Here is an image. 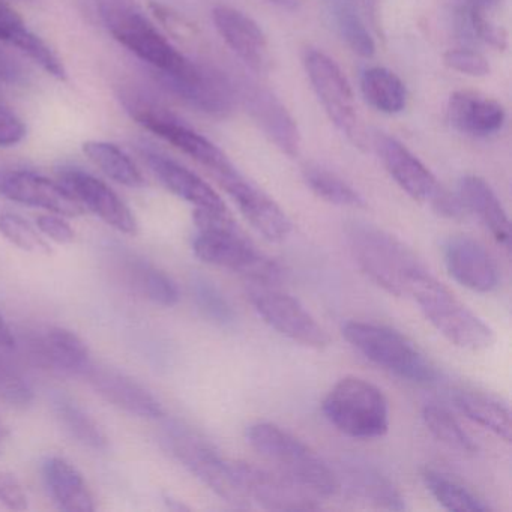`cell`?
<instances>
[{
  "label": "cell",
  "mask_w": 512,
  "mask_h": 512,
  "mask_svg": "<svg viewBox=\"0 0 512 512\" xmlns=\"http://www.w3.org/2000/svg\"><path fill=\"white\" fill-rule=\"evenodd\" d=\"M194 223L199 232L193 251L203 263L236 272L250 283L274 286L283 277L280 265L238 232L229 212L215 214L196 209Z\"/></svg>",
  "instance_id": "cell-1"
},
{
  "label": "cell",
  "mask_w": 512,
  "mask_h": 512,
  "mask_svg": "<svg viewBox=\"0 0 512 512\" xmlns=\"http://www.w3.org/2000/svg\"><path fill=\"white\" fill-rule=\"evenodd\" d=\"M247 440L280 475L286 476L317 499L332 497L340 490L337 475L310 446L271 422L247 428Z\"/></svg>",
  "instance_id": "cell-2"
},
{
  "label": "cell",
  "mask_w": 512,
  "mask_h": 512,
  "mask_svg": "<svg viewBox=\"0 0 512 512\" xmlns=\"http://www.w3.org/2000/svg\"><path fill=\"white\" fill-rule=\"evenodd\" d=\"M346 239L361 271L391 295H407L413 275L425 268L404 242L374 224H347Z\"/></svg>",
  "instance_id": "cell-3"
},
{
  "label": "cell",
  "mask_w": 512,
  "mask_h": 512,
  "mask_svg": "<svg viewBox=\"0 0 512 512\" xmlns=\"http://www.w3.org/2000/svg\"><path fill=\"white\" fill-rule=\"evenodd\" d=\"M407 295L415 299L425 319L454 346L481 352L494 343L493 329L427 269L413 275Z\"/></svg>",
  "instance_id": "cell-4"
},
{
  "label": "cell",
  "mask_w": 512,
  "mask_h": 512,
  "mask_svg": "<svg viewBox=\"0 0 512 512\" xmlns=\"http://www.w3.org/2000/svg\"><path fill=\"white\" fill-rule=\"evenodd\" d=\"M341 332L350 346L368 361L406 382L433 385L439 379L436 365L409 338L394 329L350 320L344 323Z\"/></svg>",
  "instance_id": "cell-5"
},
{
  "label": "cell",
  "mask_w": 512,
  "mask_h": 512,
  "mask_svg": "<svg viewBox=\"0 0 512 512\" xmlns=\"http://www.w3.org/2000/svg\"><path fill=\"white\" fill-rule=\"evenodd\" d=\"M121 103L125 107V112L140 127L151 131L164 142L170 143L206 169L211 170L215 178L235 170V166L230 163L227 155L211 140L197 133L190 125L185 124L178 116L173 115L166 107L161 106L139 89H124L121 92Z\"/></svg>",
  "instance_id": "cell-6"
},
{
  "label": "cell",
  "mask_w": 512,
  "mask_h": 512,
  "mask_svg": "<svg viewBox=\"0 0 512 512\" xmlns=\"http://www.w3.org/2000/svg\"><path fill=\"white\" fill-rule=\"evenodd\" d=\"M101 19L118 43L151 65L157 74L181 73L188 59L149 22L131 0H100Z\"/></svg>",
  "instance_id": "cell-7"
},
{
  "label": "cell",
  "mask_w": 512,
  "mask_h": 512,
  "mask_svg": "<svg viewBox=\"0 0 512 512\" xmlns=\"http://www.w3.org/2000/svg\"><path fill=\"white\" fill-rule=\"evenodd\" d=\"M322 409L338 431L353 439H377L388 433V401L376 385L361 377L338 380Z\"/></svg>",
  "instance_id": "cell-8"
},
{
  "label": "cell",
  "mask_w": 512,
  "mask_h": 512,
  "mask_svg": "<svg viewBox=\"0 0 512 512\" xmlns=\"http://www.w3.org/2000/svg\"><path fill=\"white\" fill-rule=\"evenodd\" d=\"M163 442L167 451L209 490L239 508L248 506L236 481L232 461H227L208 440L176 424L167 428Z\"/></svg>",
  "instance_id": "cell-9"
},
{
  "label": "cell",
  "mask_w": 512,
  "mask_h": 512,
  "mask_svg": "<svg viewBox=\"0 0 512 512\" xmlns=\"http://www.w3.org/2000/svg\"><path fill=\"white\" fill-rule=\"evenodd\" d=\"M304 65L311 86L332 124L356 148H367V134L356 112L355 95L340 65L316 49L305 52Z\"/></svg>",
  "instance_id": "cell-10"
},
{
  "label": "cell",
  "mask_w": 512,
  "mask_h": 512,
  "mask_svg": "<svg viewBox=\"0 0 512 512\" xmlns=\"http://www.w3.org/2000/svg\"><path fill=\"white\" fill-rule=\"evenodd\" d=\"M247 295L263 322L278 334L310 349L329 346L328 332L298 299L269 284L250 283Z\"/></svg>",
  "instance_id": "cell-11"
},
{
  "label": "cell",
  "mask_w": 512,
  "mask_h": 512,
  "mask_svg": "<svg viewBox=\"0 0 512 512\" xmlns=\"http://www.w3.org/2000/svg\"><path fill=\"white\" fill-rule=\"evenodd\" d=\"M157 79L167 91L205 115L226 118L232 113L233 82L214 68L190 61L181 73L157 74Z\"/></svg>",
  "instance_id": "cell-12"
},
{
  "label": "cell",
  "mask_w": 512,
  "mask_h": 512,
  "mask_svg": "<svg viewBox=\"0 0 512 512\" xmlns=\"http://www.w3.org/2000/svg\"><path fill=\"white\" fill-rule=\"evenodd\" d=\"M236 481L248 505L256 503L271 511H310L319 508V499L280 473L269 472L251 463L232 461Z\"/></svg>",
  "instance_id": "cell-13"
},
{
  "label": "cell",
  "mask_w": 512,
  "mask_h": 512,
  "mask_svg": "<svg viewBox=\"0 0 512 512\" xmlns=\"http://www.w3.org/2000/svg\"><path fill=\"white\" fill-rule=\"evenodd\" d=\"M59 181L83 208L97 215L107 226L124 235H137L139 226L136 217L109 185L74 167L62 169Z\"/></svg>",
  "instance_id": "cell-14"
},
{
  "label": "cell",
  "mask_w": 512,
  "mask_h": 512,
  "mask_svg": "<svg viewBox=\"0 0 512 512\" xmlns=\"http://www.w3.org/2000/svg\"><path fill=\"white\" fill-rule=\"evenodd\" d=\"M235 97H239L248 115L259 125L265 136L289 157H296L301 146L298 125L287 112L284 104L263 86L250 80L235 85Z\"/></svg>",
  "instance_id": "cell-15"
},
{
  "label": "cell",
  "mask_w": 512,
  "mask_h": 512,
  "mask_svg": "<svg viewBox=\"0 0 512 512\" xmlns=\"http://www.w3.org/2000/svg\"><path fill=\"white\" fill-rule=\"evenodd\" d=\"M238 206L245 220L271 242H281L292 232V221L286 212L256 185L248 182L238 170L217 178Z\"/></svg>",
  "instance_id": "cell-16"
},
{
  "label": "cell",
  "mask_w": 512,
  "mask_h": 512,
  "mask_svg": "<svg viewBox=\"0 0 512 512\" xmlns=\"http://www.w3.org/2000/svg\"><path fill=\"white\" fill-rule=\"evenodd\" d=\"M0 196L62 217L74 218L85 214V208L62 187L61 182L50 181L28 170L0 172Z\"/></svg>",
  "instance_id": "cell-17"
},
{
  "label": "cell",
  "mask_w": 512,
  "mask_h": 512,
  "mask_svg": "<svg viewBox=\"0 0 512 512\" xmlns=\"http://www.w3.org/2000/svg\"><path fill=\"white\" fill-rule=\"evenodd\" d=\"M374 142L383 166L398 187L416 202L427 203L434 209L445 193V188L437 182L436 176L394 137L379 133Z\"/></svg>",
  "instance_id": "cell-18"
},
{
  "label": "cell",
  "mask_w": 512,
  "mask_h": 512,
  "mask_svg": "<svg viewBox=\"0 0 512 512\" xmlns=\"http://www.w3.org/2000/svg\"><path fill=\"white\" fill-rule=\"evenodd\" d=\"M443 260L449 275L460 286L478 293L499 287V268L487 248L466 235H455L443 244Z\"/></svg>",
  "instance_id": "cell-19"
},
{
  "label": "cell",
  "mask_w": 512,
  "mask_h": 512,
  "mask_svg": "<svg viewBox=\"0 0 512 512\" xmlns=\"http://www.w3.org/2000/svg\"><path fill=\"white\" fill-rule=\"evenodd\" d=\"M212 20L224 43L250 70L256 73L269 70L268 38L250 16L236 8L218 5L212 11Z\"/></svg>",
  "instance_id": "cell-20"
},
{
  "label": "cell",
  "mask_w": 512,
  "mask_h": 512,
  "mask_svg": "<svg viewBox=\"0 0 512 512\" xmlns=\"http://www.w3.org/2000/svg\"><path fill=\"white\" fill-rule=\"evenodd\" d=\"M82 377L104 400L130 415L145 419H158L164 415L160 401L148 389L115 368L100 367L92 362Z\"/></svg>",
  "instance_id": "cell-21"
},
{
  "label": "cell",
  "mask_w": 512,
  "mask_h": 512,
  "mask_svg": "<svg viewBox=\"0 0 512 512\" xmlns=\"http://www.w3.org/2000/svg\"><path fill=\"white\" fill-rule=\"evenodd\" d=\"M335 475L338 487L344 485V488L361 502L389 511L406 509L403 494L394 481L368 461L346 458L338 464Z\"/></svg>",
  "instance_id": "cell-22"
},
{
  "label": "cell",
  "mask_w": 512,
  "mask_h": 512,
  "mask_svg": "<svg viewBox=\"0 0 512 512\" xmlns=\"http://www.w3.org/2000/svg\"><path fill=\"white\" fill-rule=\"evenodd\" d=\"M142 155L158 181L179 199L191 203L200 211L215 212V214L229 212L223 199L212 190L211 185L206 184L200 176L188 170L187 167L151 149H145Z\"/></svg>",
  "instance_id": "cell-23"
},
{
  "label": "cell",
  "mask_w": 512,
  "mask_h": 512,
  "mask_svg": "<svg viewBox=\"0 0 512 512\" xmlns=\"http://www.w3.org/2000/svg\"><path fill=\"white\" fill-rule=\"evenodd\" d=\"M448 119L460 133L488 137L499 133L506 121L502 104L473 91H458L449 97Z\"/></svg>",
  "instance_id": "cell-24"
},
{
  "label": "cell",
  "mask_w": 512,
  "mask_h": 512,
  "mask_svg": "<svg viewBox=\"0 0 512 512\" xmlns=\"http://www.w3.org/2000/svg\"><path fill=\"white\" fill-rule=\"evenodd\" d=\"M34 358L46 367L82 377L92 364L85 341L64 328H49L31 340Z\"/></svg>",
  "instance_id": "cell-25"
},
{
  "label": "cell",
  "mask_w": 512,
  "mask_h": 512,
  "mask_svg": "<svg viewBox=\"0 0 512 512\" xmlns=\"http://www.w3.org/2000/svg\"><path fill=\"white\" fill-rule=\"evenodd\" d=\"M457 196L464 211L475 215L505 250H511V223L493 188L479 176L466 175L458 182Z\"/></svg>",
  "instance_id": "cell-26"
},
{
  "label": "cell",
  "mask_w": 512,
  "mask_h": 512,
  "mask_svg": "<svg viewBox=\"0 0 512 512\" xmlns=\"http://www.w3.org/2000/svg\"><path fill=\"white\" fill-rule=\"evenodd\" d=\"M0 41L25 53L55 79H67V70L58 55L26 26L22 16L5 0H0Z\"/></svg>",
  "instance_id": "cell-27"
},
{
  "label": "cell",
  "mask_w": 512,
  "mask_h": 512,
  "mask_svg": "<svg viewBox=\"0 0 512 512\" xmlns=\"http://www.w3.org/2000/svg\"><path fill=\"white\" fill-rule=\"evenodd\" d=\"M43 478L50 497L62 511H95L94 497L85 478L64 458H47L43 464Z\"/></svg>",
  "instance_id": "cell-28"
},
{
  "label": "cell",
  "mask_w": 512,
  "mask_h": 512,
  "mask_svg": "<svg viewBox=\"0 0 512 512\" xmlns=\"http://www.w3.org/2000/svg\"><path fill=\"white\" fill-rule=\"evenodd\" d=\"M452 403L470 421L490 430L509 442L512 436L511 412L505 404L482 392L457 389L452 392Z\"/></svg>",
  "instance_id": "cell-29"
},
{
  "label": "cell",
  "mask_w": 512,
  "mask_h": 512,
  "mask_svg": "<svg viewBox=\"0 0 512 512\" xmlns=\"http://www.w3.org/2000/svg\"><path fill=\"white\" fill-rule=\"evenodd\" d=\"M365 101L377 112L397 115L407 106V89L400 77L383 67L368 68L361 77Z\"/></svg>",
  "instance_id": "cell-30"
},
{
  "label": "cell",
  "mask_w": 512,
  "mask_h": 512,
  "mask_svg": "<svg viewBox=\"0 0 512 512\" xmlns=\"http://www.w3.org/2000/svg\"><path fill=\"white\" fill-rule=\"evenodd\" d=\"M124 266L128 284L136 289L143 298L161 307H173L179 302V289L175 281L143 259L130 257Z\"/></svg>",
  "instance_id": "cell-31"
},
{
  "label": "cell",
  "mask_w": 512,
  "mask_h": 512,
  "mask_svg": "<svg viewBox=\"0 0 512 512\" xmlns=\"http://www.w3.org/2000/svg\"><path fill=\"white\" fill-rule=\"evenodd\" d=\"M422 481L431 496L439 505L448 511L455 512H490L491 508L484 499L473 493L472 490L461 484L457 479L439 470H422Z\"/></svg>",
  "instance_id": "cell-32"
},
{
  "label": "cell",
  "mask_w": 512,
  "mask_h": 512,
  "mask_svg": "<svg viewBox=\"0 0 512 512\" xmlns=\"http://www.w3.org/2000/svg\"><path fill=\"white\" fill-rule=\"evenodd\" d=\"M86 157L113 181L130 188L145 187V178L130 157L116 145L107 142L83 143Z\"/></svg>",
  "instance_id": "cell-33"
},
{
  "label": "cell",
  "mask_w": 512,
  "mask_h": 512,
  "mask_svg": "<svg viewBox=\"0 0 512 512\" xmlns=\"http://www.w3.org/2000/svg\"><path fill=\"white\" fill-rule=\"evenodd\" d=\"M53 407L65 430L77 439V442L95 451L107 448V439L103 431L76 401L67 395L58 394L53 398Z\"/></svg>",
  "instance_id": "cell-34"
},
{
  "label": "cell",
  "mask_w": 512,
  "mask_h": 512,
  "mask_svg": "<svg viewBox=\"0 0 512 512\" xmlns=\"http://www.w3.org/2000/svg\"><path fill=\"white\" fill-rule=\"evenodd\" d=\"M305 184L320 199L341 208H364L365 200L352 185L331 170L320 166H310L304 169Z\"/></svg>",
  "instance_id": "cell-35"
},
{
  "label": "cell",
  "mask_w": 512,
  "mask_h": 512,
  "mask_svg": "<svg viewBox=\"0 0 512 512\" xmlns=\"http://www.w3.org/2000/svg\"><path fill=\"white\" fill-rule=\"evenodd\" d=\"M422 419L427 430L448 448L467 455L478 452V446L472 437L445 407L427 404L422 410Z\"/></svg>",
  "instance_id": "cell-36"
},
{
  "label": "cell",
  "mask_w": 512,
  "mask_h": 512,
  "mask_svg": "<svg viewBox=\"0 0 512 512\" xmlns=\"http://www.w3.org/2000/svg\"><path fill=\"white\" fill-rule=\"evenodd\" d=\"M193 298L200 313L214 325L227 328L235 323L236 314L229 299L208 278H194Z\"/></svg>",
  "instance_id": "cell-37"
},
{
  "label": "cell",
  "mask_w": 512,
  "mask_h": 512,
  "mask_svg": "<svg viewBox=\"0 0 512 512\" xmlns=\"http://www.w3.org/2000/svg\"><path fill=\"white\" fill-rule=\"evenodd\" d=\"M334 16L338 34L343 38L344 43L350 47V50L361 58H373L374 53H376V44H374L373 37H371L361 17L356 13L355 8L352 5L340 2L335 7Z\"/></svg>",
  "instance_id": "cell-38"
},
{
  "label": "cell",
  "mask_w": 512,
  "mask_h": 512,
  "mask_svg": "<svg viewBox=\"0 0 512 512\" xmlns=\"http://www.w3.org/2000/svg\"><path fill=\"white\" fill-rule=\"evenodd\" d=\"M0 235L28 253L41 254V256L52 254V248L47 244L46 239L19 215L10 214V212L0 214Z\"/></svg>",
  "instance_id": "cell-39"
},
{
  "label": "cell",
  "mask_w": 512,
  "mask_h": 512,
  "mask_svg": "<svg viewBox=\"0 0 512 512\" xmlns=\"http://www.w3.org/2000/svg\"><path fill=\"white\" fill-rule=\"evenodd\" d=\"M0 398L17 407L29 406L34 400L31 386L4 362H0Z\"/></svg>",
  "instance_id": "cell-40"
},
{
  "label": "cell",
  "mask_w": 512,
  "mask_h": 512,
  "mask_svg": "<svg viewBox=\"0 0 512 512\" xmlns=\"http://www.w3.org/2000/svg\"><path fill=\"white\" fill-rule=\"evenodd\" d=\"M446 67L457 73L472 77H485L490 74V64L481 53L470 49H451L443 55Z\"/></svg>",
  "instance_id": "cell-41"
},
{
  "label": "cell",
  "mask_w": 512,
  "mask_h": 512,
  "mask_svg": "<svg viewBox=\"0 0 512 512\" xmlns=\"http://www.w3.org/2000/svg\"><path fill=\"white\" fill-rule=\"evenodd\" d=\"M470 28L475 32L479 40L484 41L488 46L503 52L508 47V34L502 26L494 25L481 8L469 7Z\"/></svg>",
  "instance_id": "cell-42"
},
{
  "label": "cell",
  "mask_w": 512,
  "mask_h": 512,
  "mask_svg": "<svg viewBox=\"0 0 512 512\" xmlns=\"http://www.w3.org/2000/svg\"><path fill=\"white\" fill-rule=\"evenodd\" d=\"M0 503L11 511H26L29 508L28 494L14 473L0 472Z\"/></svg>",
  "instance_id": "cell-43"
},
{
  "label": "cell",
  "mask_w": 512,
  "mask_h": 512,
  "mask_svg": "<svg viewBox=\"0 0 512 512\" xmlns=\"http://www.w3.org/2000/svg\"><path fill=\"white\" fill-rule=\"evenodd\" d=\"M37 226L40 232L56 244H73L76 232L73 227L64 220L62 215L49 214L37 218Z\"/></svg>",
  "instance_id": "cell-44"
},
{
  "label": "cell",
  "mask_w": 512,
  "mask_h": 512,
  "mask_svg": "<svg viewBox=\"0 0 512 512\" xmlns=\"http://www.w3.org/2000/svg\"><path fill=\"white\" fill-rule=\"evenodd\" d=\"M26 137V125L22 119L7 107L0 106V146L11 148L19 145Z\"/></svg>",
  "instance_id": "cell-45"
},
{
  "label": "cell",
  "mask_w": 512,
  "mask_h": 512,
  "mask_svg": "<svg viewBox=\"0 0 512 512\" xmlns=\"http://www.w3.org/2000/svg\"><path fill=\"white\" fill-rule=\"evenodd\" d=\"M23 80H25V73H23L22 67L4 50L0 49V82L22 83Z\"/></svg>",
  "instance_id": "cell-46"
},
{
  "label": "cell",
  "mask_w": 512,
  "mask_h": 512,
  "mask_svg": "<svg viewBox=\"0 0 512 512\" xmlns=\"http://www.w3.org/2000/svg\"><path fill=\"white\" fill-rule=\"evenodd\" d=\"M16 346V338L11 332L10 326L5 322L4 317L0 316V347L4 349H13Z\"/></svg>",
  "instance_id": "cell-47"
},
{
  "label": "cell",
  "mask_w": 512,
  "mask_h": 512,
  "mask_svg": "<svg viewBox=\"0 0 512 512\" xmlns=\"http://www.w3.org/2000/svg\"><path fill=\"white\" fill-rule=\"evenodd\" d=\"M470 7L481 8V10H490V8L496 7L500 0H469Z\"/></svg>",
  "instance_id": "cell-48"
},
{
  "label": "cell",
  "mask_w": 512,
  "mask_h": 512,
  "mask_svg": "<svg viewBox=\"0 0 512 512\" xmlns=\"http://www.w3.org/2000/svg\"><path fill=\"white\" fill-rule=\"evenodd\" d=\"M271 4L280 5V7L284 8H293L296 5L298 0H268Z\"/></svg>",
  "instance_id": "cell-49"
},
{
  "label": "cell",
  "mask_w": 512,
  "mask_h": 512,
  "mask_svg": "<svg viewBox=\"0 0 512 512\" xmlns=\"http://www.w3.org/2000/svg\"><path fill=\"white\" fill-rule=\"evenodd\" d=\"M4 437H5V430H4V427H2V424H0V442H2V440H4Z\"/></svg>",
  "instance_id": "cell-50"
}]
</instances>
